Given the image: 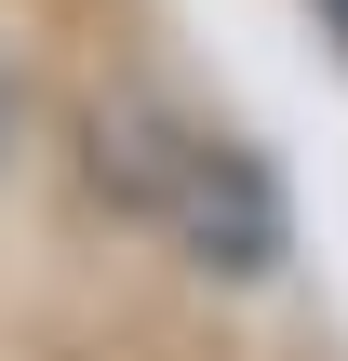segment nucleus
Returning <instances> with one entry per match:
<instances>
[{"instance_id":"f257e3e1","label":"nucleus","mask_w":348,"mask_h":361,"mask_svg":"<svg viewBox=\"0 0 348 361\" xmlns=\"http://www.w3.org/2000/svg\"><path fill=\"white\" fill-rule=\"evenodd\" d=\"M94 174H107L134 214H161L201 268H228V281H268V268H282V188H268L255 147L188 134V121L148 107V94H107V107H94Z\"/></svg>"},{"instance_id":"f03ea898","label":"nucleus","mask_w":348,"mask_h":361,"mask_svg":"<svg viewBox=\"0 0 348 361\" xmlns=\"http://www.w3.org/2000/svg\"><path fill=\"white\" fill-rule=\"evenodd\" d=\"M335 13H348V0H335Z\"/></svg>"}]
</instances>
